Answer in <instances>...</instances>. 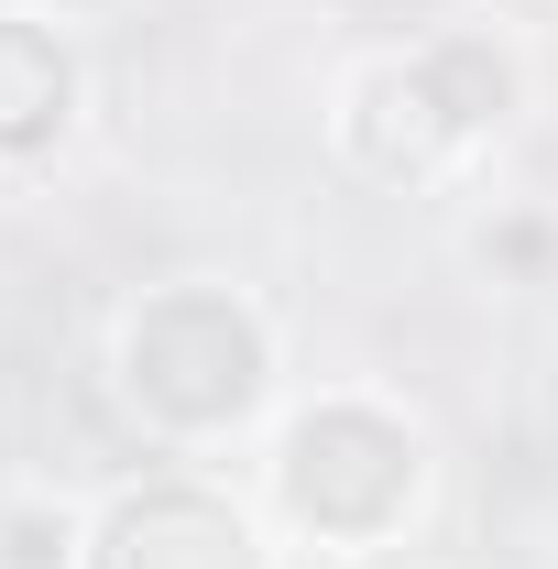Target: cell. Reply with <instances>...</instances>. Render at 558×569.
<instances>
[{
	"instance_id": "6da1fadb",
	"label": "cell",
	"mask_w": 558,
	"mask_h": 569,
	"mask_svg": "<svg viewBox=\"0 0 558 569\" xmlns=\"http://www.w3.org/2000/svg\"><path fill=\"white\" fill-rule=\"evenodd\" d=\"M110 395L142 438L165 449H209L230 427L263 417L275 395V329L241 284H209V274H176L121 307L110 329Z\"/></svg>"
},
{
	"instance_id": "7a4b0ae2",
	"label": "cell",
	"mask_w": 558,
	"mask_h": 569,
	"mask_svg": "<svg viewBox=\"0 0 558 569\" xmlns=\"http://www.w3.org/2000/svg\"><path fill=\"white\" fill-rule=\"evenodd\" d=\"M526 110V67L504 33H427L406 56H372L340 88V153L372 187H438L471 142Z\"/></svg>"
},
{
	"instance_id": "3957f363",
	"label": "cell",
	"mask_w": 558,
	"mask_h": 569,
	"mask_svg": "<svg viewBox=\"0 0 558 569\" xmlns=\"http://www.w3.org/2000/svg\"><path fill=\"white\" fill-rule=\"evenodd\" d=\"M263 493H275V515L307 548L372 559V548H395L417 526V503H427V438L395 406H372V395H318V406H296L275 427Z\"/></svg>"
},
{
	"instance_id": "277c9868",
	"label": "cell",
	"mask_w": 558,
	"mask_h": 569,
	"mask_svg": "<svg viewBox=\"0 0 558 569\" xmlns=\"http://www.w3.org/2000/svg\"><path fill=\"white\" fill-rule=\"evenodd\" d=\"M77 569H275V548L230 493L187 482V471H142L88 515V559Z\"/></svg>"
},
{
	"instance_id": "5b68a950",
	"label": "cell",
	"mask_w": 558,
	"mask_h": 569,
	"mask_svg": "<svg viewBox=\"0 0 558 569\" xmlns=\"http://www.w3.org/2000/svg\"><path fill=\"white\" fill-rule=\"evenodd\" d=\"M77 44L44 11H0V164H44L77 132Z\"/></svg>"
},
{
	"instance_id": "8992f818",
	"label": "cell",
	"mask_w": 558,
	"mask_h": 569,
	"mask_svg": "<svg viewBox=\"0 0 558 569\" xmlns=\"http://www.w3.org/2000/svg\"><path fill=\"white\" fill-rule=\"evenodd\" d=\"M88 515L67 493H0V569H77Z\"/></svg>"
},
{
	"instance_id": "52a82bcc",
	"label": "cell",
	"mask_w": 558,
	"mask_h": 569,
	"mask_svg": "<svg viewBox=\"0 0 558 569\" xmlns=\"http://www.w3.org/2000/svg\"><path fill=\"white\" fill-rule=\"evenodd\" d=\"M471 252H482L492 274H548V252H558V241H548V219H492Z\"/></svg>"
},
{
	"instance_id": "ba28073f",
	"label": "cell",
	"mask_w": 558,
	"mask_h": 569,
	"mask_svg": "<svg viewBox=\"0 0 558 569\" xmlns=\"http://www.w3.org/2000/svg\"><path fill=\"white\" fill-rule=\"evenodd\" d=\"M44 11H110V0H44Z\"/></svg>"
}]
</instances>
